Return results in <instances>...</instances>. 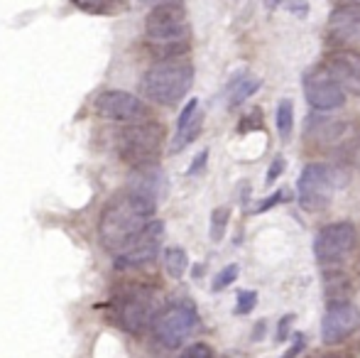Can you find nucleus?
Returning a JSON list of instances; mask_svg holds the SVG:
<instances>
[{
    "label": "nucleus",
    "instance_id": "1",
    "mask_svg": "<svg viewBox=\"0 0 360 358\" xmlns=\"http://www.w3.org/2000/svg\"><path fill=\"white\" fill-rule=\"evenodd\" d=\"M157 201L138 191H120L105 204L98 221V241L108 253L118 255L155 219Z\"/></svg>",
    "mask_w": 360,
    "mask_h": 358
},
{
    "label": "nucleus",
    "instance_id": "2",
    "mask_svg": "<svg viewBox=\"0 0 360 358\" xmlns=\"http://www.w3.org/2000/svg\"><path fill=\"white\" fill-rule=\"evenodd\" d=\"M145 39L147 47L160 59L181 57V52H186L191 39V27L186 23L184 5L167 3L152 8L145 20Z\"/></svg>",
    "mask_w": 360,
    "mask_h": 358
},
{
    "label": "nucleus",
    "instance_id": "3",
    "mask_svg": "<svg viewBox=\"0 0 360 358\" xmlns=\"http://www.w3.org/2000/svg\"><path fill=\"white\" fill-rule=\"evenodd\" d=\"M194 87V67L184 57L157 59L140 79L145 98L160 106H174Z\"/></svg>",
    "mask_w": 360,
    "mask_h": 358
},
{
    "label": "nucleus",
    "instance_id": "4",
    "mask_svg": "<svg viewBox=\"0 0 360 358\" xmlns=\"http://www.w3.org/2000/svg\"><path fill=\"white\" fill-rule=\"evenodd\" d=\"M348 174L343 167H333L326 162H309L297 179V199L304 211H323L333 201L336 189L346 186Z\"/></svg>",
    "mask_w": 360,
    "mask_h": 358
},
{
    "label": "nucleus",
    "instance_id": "5",
    "mask_svg": "<svg viewBox=\"0 0 360 358\" xmlns=\"http://www.w3.org/2000/svg\"><path fill=\"white\" fill-rule=\"evenodd\" d=\"M162 140H165V125L157 120H138V123L125 125L115 138V148L125 165L133 170L157 165L162 153Z\"/></svg>",
    "mask_w": 360,
    "mask_h": 358
},
{
    "label": "nucleus",
    "instance_id": "6",
    "mask_svg": "<svg viewBox=\"0 0 360 358\" xmlns=\"http://www.w3.org/2000/svg\"><path fill=\"white\" fill-rule=\"evenodd\" d=\"M199 326V309L191 300H176L160 309L152 321V336L165 349H181Z\"/></svg>",
    "mask_w": 360,
    "mask_h": 358
},
{
    "label": "nucleus",
    "instance_id": "7",
    "mask_svg": "<svg viewBox=\"0 0 360 358\" xmlns=\"http://www.w3.org/2000/svg\"><path fill=\"white\" fill-rule=\"evenodd\" d=\"M162 309V295L157 287H128L118 302V324L128 334H143L152 326Z\"/></svg>",
    "mask_w": 360,
    "mask_h": 358
},
{
    "label": "nucleus",
    "instance_id": "8",
    "mask_svg": "<svg viewBox=\"0 0 360 358\" xmlns=\"http://www.w3.org/2000/svg\"><path fill=\"white\" fill-rule=\"evenodd\" d=\"M358 229L351 221H336L323 226L314 238V258L319 265H338L356 250Z\"/></svg>",
    "mask_w": 360,
    "mask_h": 358
},
{
    "label": "nucleus",
    "instance_id": "9",
    "mask_svg": "<svg viewBox=\"0 0 360 358\" xmlns=\"http://www.w3.org/2000/svg\"><path fill=\"white\" fill-rule=\"evenodd\" d=\"M162 241H165V224L157 219H152L150 224L115 255V268L128 270V268H140L147 265L160 255Z\"/></svg>",
    "mask_w": 360,
    "mask_h": 358
},
{
    "label": "nucleus",
    "instance_id": "10",
    "mask_svg": "<svg viewBox=\"0 0 360 358\" xmlns=\"http://www.w3.org/2000/svg\"><path fill=\"white\" fill-rule=\"evenodd\" d=\"M94 110L101 118L108 120H118V123H138V120H147V103L143 98H138L130 91H120V89H108L101 91L94 101Z\"/></svg>",
    "mask_w": 360,
    "mask_h": 358
},
{
    "label": "nucleus",
    "instance_id": "11",
    "mask_svg": "<svg viewBox=\"0 0 360 358\" xmlns=\"http://www.w3.org/2000/svg\"><path fill=\"white\" fill-rule=\"evenodd\" d=\"M360 329V309L353 302L333 300L321 319V339L326 346L343 344Z\"/></svg>",
    "mask_w": 360,
    "mask_h": 358
},
{
    "label": "nucleus",
    "instance_id": "12",
    "mask_svg": "<svg viewBox=\"0 0 360 358\" xmlns=\"http://www.w3.org/2000/svg\"><path fill=\"white\" fill-rule=\"evenodd\" d=\"M304 96L314 110H338L346 106V91L323 67L314 69L304 77Z\"/></svg>",
    "mask_w": 360,
    "mask_h": 358
},
{
    "label": "nucleus",
    "instance_id": "13",
    "mask_svg": "<svg viewBox=\"0 0 360 358\" xmlns=\"http://www.w3.org/2000/svg\"><path fill=\"white\" fill-rule=\"evenodd\" d=\"M333 79L343 87V91L360 96V52L351 47H343L331 52L321 64Z\"/></svg>",
    "mask_w": 360,
    "mask_h": 358
},
{
    "label": "nucleus",
    "instance_id": "14",
    "mask_svg": "<svg viewBox=\"0 0 360 358\" xmlns=\"http://www.w3.org/2000/svg\"><path fill=\"white\" fill-rule=\"evenodd\" d=\"M328 34L343 47L360 42V3H341L328 15Z\"/></svg>",
    "mask_w": 360,
    "mask_h": 358
},
{
    "label": "nucleus",
    "instance_id": "15",
    "mask_svg": "<svg viewBox=\"0 0 360 358\" xmlns=\"http://www.w3.org/2000/svg\"><path fill=\"white\" fill-rule=\"evenodd\" d=\"M346 130H348V125L343 123V120L331 118V115H323V113H314L307 118L304 138L311 145H319V148H331V145L341 143Z\"/></svg>",
    "mask_w": 360,
    "mask_h": 358
},
{
    "label": "nucleus",
    "instance_id": "16",
    "mask_svg": "<svg viewBox=\"0 0 360 358\" xmlns=\"http://www.w3.org/2000/svg\"><path fill=\"white\" fill-rule=\"evenodd\" d=\"M130 191H138V194L147 196L152 201L165 199L167 189H169V181H167L165 170H160L157 165H147V167H138L133 172V177L128 181Z\"/></svg>",
    "mask_w": 360,
    "mask_h": 358
},
{
    "label": "nucleus",
    "instance_id": "17",
    "mask_svg": "<svg viewBox=\"0 0 360 358\" xmlns=\"http://www.w3.org/2000/svg\"><path fill=\"white\" fill-rule=\"evenodd\" d=\"M260 87H262V79L255 77V74H250V72H243V74H238V77H233L226 87L228 108H238V106H243Z\"/></svg>",
    "mask_w": 360,
    "mask_h": 358
},
{
    "label": "nucleus",
    "instance_id": "18",
    "mask_svg": "<svg viewBox=\"0 0 360 358\" xmlns=\"http://www.w3.org/2000/svg\"><path fill=\"white\" fill-rule=\"evenodd\" d=\"M162 263H165L167 275L174 277V280H181L186 275V270H189V255L179 245H169V248H165Z\"/></svg>",
    "mask_w": 360,
    "mask_h": 358
},
{
    "label": "nucleus",
    "instance_id": "19",
    "mask_svg": "<svg viewBox=\"0 0 360 358\" xmlns=\"http://www.w3.org/2000/svg\"><path fill=\"white\" fill-rule=\"evenodd\" d=\"M201 128H204V110H199L184 128H176V135H174V140H172V148H169L172 153H181L186 145L194 143V140L199 138Z\"/></svg>",
    "mask_w": 360,
    "mask_h": 358
},
{
    "label": "nucleus",
    "instance_id": "20",
    "mask_svg": "<svg viewBox=\"0 0 360 358\" xmlns=\"http://www.w3.org/2000/svg\"><path fill=\"white\" fill-rule=\"evenodd\" d=\"M275 123H277V133H280L282 140L292 138V130H294V103H292V98H282L280 103H277Z\"/></svg>",
    "mask_w": 360,
    "mask_h": 358
},
{
    "label": "nucleus",
    "instance_id": "21",
    "mask_svg": "<svg viewBox=\"0 0 360 358\" xmlns=\"http://www.w3.org/2000/svg\"><path fill=\"white\" fill-rule=\"evenodd\" d=\"M228 221H231V209L228 206H218L211 214V241H223L226 236V229H228Z\"/></svg>",
    "mask_w": 360,
    "mask_h": 358
},
{
    "label": "nucleus",
    "instance_id": "22",
    "mask_svg": "<svg viewBox=\"0 0 360 358\" xmlns=\"http://www.w3.org/2000/svg\"><path fill=\"white\" fill-rule=\"evenodd\" d=\"M338 160H341L343 165H348V167L360 170V138H353V140H348V143H343L341 150H338Z\"/></svg>",
    "mask_w": 360,
    "mask_h": 358
},
{
    "label": "nucleus",
    "instance_id": "23",
    "mask_svg": "<svg viewBox=\"0 0 360 358\" xmlns=\"http://www.w3.org/2000/svg\"><path fill=\"white\" fill-rule=\"evenodd\" d=\"M238 272H240V268H238L236 263L226 265V268H223V270L214 277V285H211V290H214V292H221V290H226V287H231L233 282L238 280Z\"/></svg>",
    "mask_w": 360,
    "mask_h": 358
},
{
    "label": "nucleus",
    "instance_id": "24",
    "mask_svg": "<svg viewBox=\"0 0 360 358\" xmlns=\"http://www.w3.org/2000/svg\"><path fill=\"white\" fill-rule=\"evenodd\" d=\"M255 305H257V292L255 290H240L238 292V305L233 312H236L238 317H245L255 309Z\"/></svg>",
    "mask_w": 360,
    "mask_h": 358
},
{
    "label": "nucleus",
    "instance_id": "25",
    "mask_svg": "<svg viewBox=\"0 0 360 358\" xmlns=\"http://www.w3.org/2000/svg\"><path fill=\"white\" fill-rule=\"evenodd\" d=\"M289 199V194H287V189H280V191H275V194H270L267 199H262L260 204L252 209V214H265V211H270L272 206H277V204H282V201H287Z\"/></svg>",
    "mask_w": 360,
    "mask_h": 358
},
{
    "label": "nucleus",
    "instance_id": "26",
    "mask_svg": "<svg viewBox=\"0 0 360 358\" xmlns=\"http://www.w3.org/2000/svg\"><path fill=\"white\" fill-rule=\"evenodd\" d=\"M179 358H214V349L204 341H196V344L186 346Z\"/></svg>",
    "mask_w": 360,
    "mask_h": 358
},
{
    "label": "nucleus",
    "instance_id": "27",
    "mask_svg": "<svg viewBox=\"0 0 360 358\" xmlns=\"http://www.w3.org/2000/svg\"><path fill=\"white\" fill-rule=\"evenodd\" d=\"M287 170V160L285 158H275L270 165V170H267V184H272V181H277V177H282Z\"/></svg>",
    "mask_w": 360,
    "mask_h": 358
},
{
    "label": "nucleus",
    "instance_id": "28",
    "mask_svg": "<svg viewBox=\"0 0 360 358\" xmlns=\"http://www.w3.org/2000/svg\"><path fill=\"white\" fill-rule=\"evenodd\" d=\"M248 128H262V113L260 110H252L243 123H238V133H245Z\"/></svg>",
    "mask_w": 360,
    "mask_h": 358
},
{
    "label": "nucleus",
    "instance_id": "29",
    "mask_svg": "<svg viewBox=\"0 0 360 358\" xmlns=\"http://www.w3.org/2000/svg\"><path fill=\"white\" fill-rule=\"evenodd\" d=\"M304 349H307V339H304V334H294L292 346L285 351V356H282V358H297Z\"/></svg>",
    "mask_w": 360,
    "mask_h": 358
},
{
    "label": "nucleus",
    "instance_id": "30",
    "mask_svg": "<svg viewBox=\"0 0 360 358\" xmlns=\"http://www.w3.org/2000/svg\"><path fill=\"white\" fill-rule=\"evenodd\" d=\"M206 162H209V150H201V153L194 158V162H191V167H189V172H186V174H189V177H194V174H199L201 170L206 167Z\"/></svg>",
    "mask_w": 360,
    "mask_h": 358
},
{
    "label": "nucleus",
    "instance_id": "31",
    "mask_svg": "<svg viewBox=\"0 0 360 358\" xmlns=\"http://www.w3.org/2000/svg\"><path fill=\"white\" fill-rule=\"evenodd\" d=\"M294 314H285L277 324V341H287L289 339V329H292Z\"/></svg>",
    "mask_w": 360,
    "mask_h": 358
},
{
    "label": "nucleus",
    "instance_id": "32",
    "mask_svg": "<svg viewBox=\"0 0 360 358\" xmlns=\"http://www.w3.org/2000/svg\"><path fill=\"white\" fill-rule=\"evenodd\" d=\"M265 331H267L265 321H257L255 329H252V341H262V339H265Z\"/></svg>",
    "mask_w": 360,
    "mask_h": 358
},
{
    "label": "nucleus",
    "instance_id": "33",
    "mask_svg": "<svg viewBox=\"0 0 360 358\" xmlns=\"http://www.w3.org/2000/svg\"><path fill=\"white\" fill-rule=\"evenodd\" d=\"M145 5H152V8H157V5H167V3H181V0H143Z\"/></svg>",
    "mask_w": 360,
    "mask_h": 358
},
{
    "label": "nucleus",
    "instance_id": "34",
    "mask_svg": "<svg viewBox=\"0 0 360 358\" xmlns=\"http://www.w3.org/2000/svg\"><path fill=\"white\" fill-rule=\"evenodd\" d=\"M321 358H343V356H336V354H328V356H321Z\"/></svg>",
    "mask_w": 360,
    "mask_h": 358
},
{
    "label": "nucleus",
    "instance_id": "35",
    "mask_svg": "<svg viewBox=\"0 0 360 358\" xmlns=\"http://www.w3.org/2000/svg\"><path fill=\"white\" fill-rule=\"evenodd\" d=\"M338 3H360V0H338Z\"/></svg>",
    "mask_w": 360,
    "mask_h": 358
}]
</instances>
